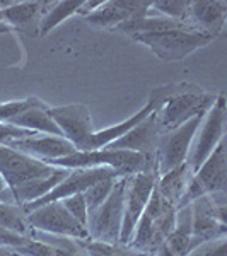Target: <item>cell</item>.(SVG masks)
Returning a JSON list of instances; mask_svg holds the SVG:
<instances>
[{"label":"cell","instance_id":"44dd1931","mask_svg":"<svg viewBox=\"0 0 227 256\" xmlns=\"http://www.w3.org/2000/svg\"><path fill=\"white\" fill-rule=\"evenodd\" d=\"M84 0H65V2H52V6L48 7V10L44 12V16L40 20V32L41 38L48 34L50 31L55 30L58 24L64 22L65 19H68L70 16L77 14Z\"/></svg>","mask_w":227,"mask_h":256},{"label":"cell","instance_id":"7a4b0ae2","mask_svg":"<svg viewBox=\"0 0 227 256\" xmlns=\"http://www.w3.org/2000/svg\"><path fill=\"white\" fill-rule=\"evenodd\" d=\"M176 214L178 207L172 202L166 200L154 186L150 200L138 218L128 246L140 253L154 256L174 229Z\"/></svg>","mask_w":227,"mask_h":256},{"label":"cell","instance_id":"ac0fdd59","mask_svg":"<svg viewBox=\"0 0 227 256\" xmlns=\"http://www.w3.org/2000/svg\"><path fill=\"white\" fill-rule=\"evenodd\" d=\"M52 2L40 0V2H14L12 6L0 10V22L10 30H20L34 22L44 16Z\"/></svg>","mask_w":227,"mask_h":256},{"label":"cell","instance_id":"ba28073f","mask_svg":"<svg viewBox=\"0 0 227 256\" xmlns=\"http://www.w3.org/2000/svg\"><path fill=\"white\" fill-rule=\"evenodd\" d=\"M158 171H144L125 178V196H123V222L122 232H120V242L128 244L134 230L137 227L140 216L146 210L148 200H150L152 190L158 181Z\"/></svg>","mask_w":227,"mask_h":256},{"label":"cell","instance_id":"d4e9b609","mask_svg":"<svg viewBox=\"0 0 227 256\" xmlns=\"http://www.w3.org/2000/svg\"><path fill=\"white\" fill-rule=\"evenodd\" d=\"M188 9L190 0H158V2H152L150 6V12L156 10L159 16H166L176 20H186V22Z\"/></svg>","mask_w":227,"mask_h":256},{"label":"cell","instance_id":"603a6c76","mask_svg":"<svg viewBox=\"0 0 227 256\" xmlns=\"http://www.w3.org/2000/svg\"><path fill=\"white\" fill-rule=\"evenodd\" d=\"M84 256H148L146 253L135 251L128 244L122 242H102V241H92L88 239L82 244Z\"/></svg>","mask_w":227,"mask_h":256},{"label":"cell","instance_id":"e0dca14e","mask_svg":"<svg viewBox=\"0 0 227 256\" xmlns=\"http://www.w3.org/2000/svg\"><path fill=\"white\" fill-rule=\"evenodd\" d=\"M227 2L226 0H190L188 22L196 30L217 38L226 26Z\"/></svg>","mask_w":227,"mask_h":256},{"label":"cell","instance_id":"4fadbf2b","mask_svg":"<svg viewBox=\"0 0 227 256\" xmlns=\"http://www.w3.org/2000/svg\"><path fill=\"white\" fill-rule=\"evenodd\" d=\"M50 116L62 130V135L76 147V150H88L89 137L94 134L90 111L86 104H67L48 110Z\"/></svg>","mask_w":227,"mask_h":256},{"label":"cell","instance_id":"5b68a950","mask_svg":"<svg viewBox=\"0 0 227 256\" xmlns=\"http://www.w3.org/2000/svg\"><path fill=\"white\" fill-rule=\"evenodd\" d=\"M226 120H227L226 96L222 92H218L216 102L207 111V114H205L200 126H198L192 148H190V154L186 158L188 168L193 172L207 160L208 156L214 152V148L218 146V142L226 138Z\"/></svg>","mask_w":227,"mask_h":256},{"label":"cell","instance_id":"7402d4cb","mask_svg":"<svg viewBox=\"0 0 227 256\" xmlns=\"http://www.w3.org/2000/svg\"><path fill=\"white\" fill-rule=\"evenodd\" d=\"M0 229L12 230L28 238H32L34 232L28 220L26 210L18 204H6V202H0Z\"/></svg>","mask_w":227,"mask_h":256},{"label":"cell","instance_id":"ffe728a7","mask_svg":"<svg viewBox=\"0 0 227 256\" xmlns=\"http://www.w3.org/2000/svg\"><path fill=\"white\" fill-rule=\"evenodd\" d=\"M192 176H193V171L188 168V164L184 162V164H181L180 168L166 172V174L158 176L156 188H158V192L166 198V200L172 202V204L178 207L184 192H186V186Z\"/></svg>","mask_w":227,"mask_h":256},{"label":"cell","instance_id":"5bb4252c","mask_svg":"<svg viewBox=\"0 0 227 256\" xmlns=\"http://www.w3.org/2000/svg\"><path fill=\"white\" fill-rule=\"evenodd\" d=\"M110 176H118L120 174L114 169L111 168H77V169H68V174L56 184L55 188L52 190L50 193H46L43 198L36 202H31V204L24 205V210L26 214L30 210L36 208V207H41V205H46V204H52V202H58V200H64L67 196H72V195H77V193H84L86 190L89 186H92L94 183L98 181L104 180V178H110Z\"/></svg>","mask_w":227,"mask_h":256},{"label":"cell","instance_id":"8992f818","mask_svg":"<svg viewBox=\"0 0 227 256\" xmlns=\"http://www.w3.org/2000/svg\"><path fill=\"white\" fill-rule=\"evenodd\" d=\"M226 205V192L204 195L190 204V208H192V236L198 244H204V242L217 238H224L227 234Z\"/></svg>","mask_w":227,"mask_h":256},{"label":"cell","instance_id":"9a60e30c","mask_svg":"<svg viewBox=\"0 0 227 256\" xmlns=\"http://www.w3.org/2000/svg\"><path fill=\"white\" fill-rule=\"evenodd\" d=\"M160 135H162V132H160L154 114L150 113L146 120H142L132 130L126 132L123 137L114 140L113 144L106 146L104 148H111V150H128V152H137V154L156 158V150H158Z\"/></svg>","mask_w":227,"mask_h":256},{"label":"cell","instance_id":"7c38bea8","mask_svg":"<svg viewBox=\"0 0 227 256\" xmlns=\"http://www.w3.org/2000/svg\"><path fill=\"white\" fill-rule=\"evenodd\" d=\"M150 0H102L94 12L86 16L84 20L98 30H111L135 19L150 14Z\"/></svg>","mask_w":227,"mask_h":256},{"label":"cell","instance_id":"83f0119b","mask_svg":"<svg viewBox=\"0 0 227 256\" xmlns=\"http://www.w3.org/2000/svg\"><path fill=\"white\" fill-rule=\"evenodd\" d=\"M190 256H227V239L217 238L207 241L190 253Z\"/></svg>","mask_w":227,"mask_h":256},{"label":"cell","instance_id":"d6986e66","mask_svg":"<svg viewBox=\"0 0 227 256\" xmlns=\"http://www.w3.org/2000/svg\"><path fill=\"white\" fill-rule=\"evenodd\" d=\"M50 106L46 102L40 101L38 104L31 106L26 111L19 113L18 116H14L9 122V125L24 128V130H31L34 134H44V135H58V137H64L62 135V130L56 126V123L53 122L52 116L48 113Z\"/></svg>","mask_w":227,"mask_h":256},{"label":"cell","instance_id":"277c9868","mask_svg":"<svg viewBox=\"0 0 227 256\" xmlns=\"http://www.w3.org/2000/svg\"><path fill=\"white\" fill-rule=\"evenodd\" d=\"M227 188V147L226 138L218 142V146L214 148V152L208 156L207 160L193 172L190 178L183 198H181L178 210L186 207L193 200L212 195V193L226 192Z\"/></svg>","mask_w":227,"mask_h":256},{"label":"cell","instance_id":"8fae6325","mask_svg":"<svg viewBox=\"0 0 227 256\" xmlns=\"http://www.w3.org/2000/svg\"><path fill=\"white\" fill-rule=\"evenodd\" d=\"M28 220H30L32 229L41 230V232L72 239H89L88 229L70 216L60 200L30 210Z\"/></svg>","mask_w":227,"mask_h":256},{"label":"cell","instance_id":"52a82bcc","mask_svg":"<svg viewBox=\"0 0 227 256\" xmlns=\"http://www.w3.org/2000/svg\"><path fill=\"white\" fill-rule=\"evenodd\" d=\"M123 196H125V178H118L108 198L98 208L89 212V239L102 242H120L123 222Z\"/></svg>","mask_w":227,"mask_h":256},{"label":"cell","instance_id":"f1b7e54d","mask_svg":"<svg viewBox=\"0 0 227 256\" xmlns=\"http://www.w3.org/2000/svg\"><path fill=\"white\" fill-rule=\"evenodd\" d=\"M38 135L31 130H24V128L9 125V123H0V146H9L12 140L24 138V137H32Z\"/></svg>","mask_w":227,"mask_h":256},{"label":"cell","instance_id":"4316f807","mask_svg":"<svg viewBox=\"0 0 227 256\" xmlns=\"http://www.w3.org/2000/svg\"><path fill=\"white\" fill-rule=\"evenodd\" d=\"M62 205L67 208V212L79 222L80 226H84L88 229V217H89V212H88V205H86V200H84V195L82 193H77V195H72V196H67L64 200H60Z\"/></svg>","mask_w":227,"mask_h":256},{"label":"cell","instance_id":"4dcf8cb0","mask_svg":"<svg viewBox=\"0 0 227 256\" xmlns=\"http://www.w3.org/2000/svg\"><path fill=\"white\" fill-rule=\"evenodd\" d=\"M188 256H190V254H188Z\"/></svg>","mask_w":227,"mask_h":256},{"label":"cell","instance_id":"f546056e","mask_svg":"<svg viewBox=\"0 0 227 256\" xmlns=\"http://www.w3.org/2000/svg\"><path fill=\"white\" fill-rule=\"evenodd\" d=\"M0 202H6V204H16L9 184L6 183V180H4L2 176H0Z\"/></svg>","mask_w":227,"mask_h":256},{"label":"cell","instance_id":"2e32d148","mask_svg":"<svg viewBox=\"0 0 227 256\" xmlns=\"http://www.w3.org/2000/svg\"><path fill=\"white\" fill-rule=\"evenodd\" d=\"M9 147L18 148V150L24 152V154L31 156L34 159H40L43 162H50L53 159H62L72 156L76 147L68 142L65 137H58V135H32V137H24L12 140Z\"/></svg>","mask_w":227,"mask_h":256},{"label":"cell","instance_id":"6da1fadb","mask_svg":"<svg viewBox=\"0 0 227 256\" xmlns=\"http://www.w3.org/2000/svg\"><path fill=\"white\" fill-rule=\"evenodd\" d=\"M217 94L208 92L190 82H178L152 89L148 101L154 104L152 114L160 132L168 134L184 125L192 118L207 113L216 102Z\"/></svg>","mask_w":227,"mask_h":256},{"label":"cell","instance_id":"9c48e42d","mask_svg":"<svg viewBox=\"0 0 227 256\" xmlns=\"http://www.w3.org/2000/svg\"><path fill=\"white\" fill-rule=\"evenodd\" d=\"M205 114L192 118L184 125L160 135L158 150H156V168H158L159 176L166 174V172L186 162L193 138H195L196 130Z\"/></svg>","mask_w":227,"mask_h":256},{"label":"cell","instance_id":"3957f363","mask_svg":"<svg viewBox=\"0 0 227 256\" xmlns=\"http://www.w3.org/2000/svg\"><path fill=\"white\" fill-rule=\"evenodd\" d=\"M130 38L137 43H142L156 56L166 62H178L186 58L193 52L207 46L208 43L216 40L207 32L196 30L190 22H180L178 26L160 31L140 32V34H134Z\"/></svg>","mask_w":227,"mask_h":256},{"label":"cell","instance_id":"cb8c5ba5","mask_svg":"<svg viewBox=\"0 0 227 256\" xmlns=\"http://www.w3.org/2000/svg\"><path fill=\"white\" fill-rule=\"evenodd\" d=\"M116 181H118V176L104 178V180L94 183L92 186H89L84 193H82V195H84V200H86V205H88V212L98 208L99 205L108 198V195L111 193V190H113Z\"/></svg>","mask_w":227,"mask_h":256},{"label":"cell","instance_id":"30bf717a","mask_svg":"<svg viewBox=\"0 0 227 256\" xmlns=\"http://www.w3.org/2000/svg\"><path fill=\"white\" fill-rule=\"evenodd\" d=\"M55 166L34 159L9 146H0V176L9 184L10 192L22 188L32 181L52 174Z\"/></svg>","mask_w":227,"mask_h":256},{"label":"cell","instance_id":"484cf974","mask_svg":"<svg viewBox=\"0 0 227 256\" xmlns=\"http://www.w3.org/2000/svg\"><path fill=\"white\" fill-rule=\"evenodd\" d=\"M41 99L28 98V99H16V101H4L0 102V123H9L12 118L18 116L19 113L26 111L31 106L38 104Z\"/></svg>","mask_w":227,"mask_h":256}]
</instances>
